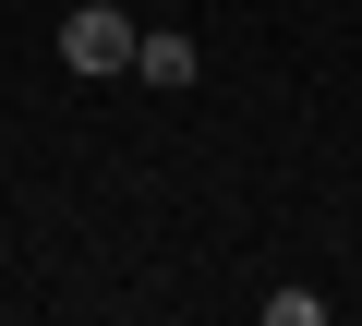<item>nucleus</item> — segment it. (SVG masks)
Returning a JSON list of instances; mask_svg holds the SVG:
<instances>
[{
  "instance_id": "obj_1",
  "label": "nucleus",
  "mask_w": 362,
  "mask_h": 326,
  "mask_svg": "<svg viewBox=\"0 0 362 326\" xmlns=\"http://www.w3.org/2000/svg\"><path fill=\"white\" fill-rule=\"evenodd\" d=\"M133 49H145V25L121 13V0H73V25H61V61H73V73L109 85V73H133Z\"/></svg>"
},
{
  "instance_id": "obj_2",
  "label": "nucleus",
  "mask_w": 362,
  "mask_h": 326,
  "mask_svg": "<svg viewBox=\"0 0 362 326\" xmlns=\"http://www.w3.org/2000/svg\"><path fill=\"white\" fill-rule=\"evenodd\" d=\"M194 73H206V49L181 37V25H157V37L133 49V85H157V97H169V85H194Z\"/></svg>"
}]
</instances>
